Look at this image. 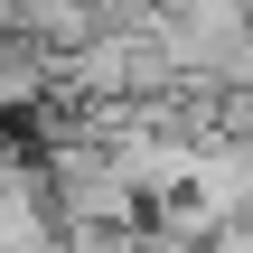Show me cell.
<instances>
[{
  "instance_id": "obj_2",
  "label": "cell",
  "mask_w": 253,
  "mask_h": 253,
  "mask_svg": "<svg viewBox=\"0 0 253 253\" xmlns=\"http://www.w3.org/2000/svg\"><path fill=\"white\" fill-rule=\"evenodd\" d=\"M47 103H56V56H38L28 38H0V131L38 122Z\"/></svg>"
},
{
  "instance_id": "obj_1",
  "label": "cell",
  "mask_w": 253,
  "mask_h": 253,
  "mask_svg": "<svg viewBox=\"0 0 253 253\" xmlns=\"http://www.w3.org/2000/svg\"><path fill=\"white\" fill-rule=\"evenodd\" d=\"M188 197H197L216 225H235V207L253 197V141H197V178H188Z\"/></svg>"
}]
</instances>
